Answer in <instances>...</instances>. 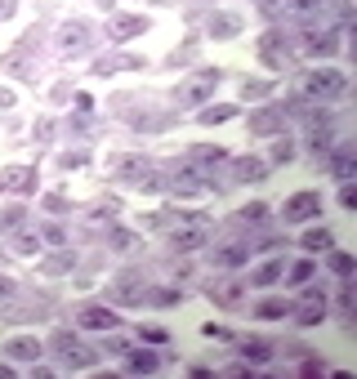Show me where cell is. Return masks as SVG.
Returning a JSON list of instances; mask_svg holds the SVG:
<instances>
[{
  "instance_id": "1",
  "label": "cell",
  "mask_w": 357,
  "mask_h": 379,
  "mask_svg": "<svg viewBox=\"0 0 357 379\" xmlns=\"http://www.w3.org/2000/svg\"><path fill=\"white\" fill-rule=\"evenodd\" d=\"M205 241H210V223H205V214L196 210H183L170 232V245L178 254H192V250H205Z\"/></svg>"
},
{
  "instance_id": "2",
  "label": "cell",
  "mask_w": 357,
  "mask_h": 379,
  "mask_svg": "<svg viewBox=\"0 0 357 379\" xmlns=\"http://www.w3.org/2000/svg\"><path fill=\"white\" fill-rule=\"evenodd\" d=\"M50 348L59 353V362L68 366V371H90V366L99 362V353H94V348L85 344V339H76L72 330H59V335L50 339Z\"/></svg>"
},
{
  "instance_id": "3",
  "label": "cell",
  "mask_w": 357,
  "mask_h": 379,
  "mask_svg": "<svg viewBox=\"0 0 357 379\" xmlns=\"http://www.w3.org/2000/svg\"><path fill=\"white\" fill-rule=\"evenodd\" d=\"M344 90H349V76L335 72V68H317V72H308V76H304V94H308V99L331 103V99H340Z\"/></svg>"
},
{
  "instance_id": "4",
  "label": "cell",
  "mask_w": 357,
  "mask_h": 379,
  "mask_svg": "<svg viewBox=\"0 0 357 379\" xmlns=\"http://www.w3.org/2000/svg\"><path fill=\"white\" fill-rule=\"evenodd\" d=\"M214 85H219V72H192L178 85V103H183V107H196V103H205L214 94Z\"/></svg>"
},
{
  "instance_id": "5",
  "label": "cell",
  "mask_w": 357,
  "mask_h": 379,
  "mask_svg": "<svg viewBox=\"0 0 357 379\" xmlns=\"http://www.w3.org/2000/svg\"><path fill=\"white\" fill-rule=\"evenodd\" d=\"M76 321L85 330H116L121 326V317L108 308V303H85V308H76Z\"/></svg>"
},
{
  "instance_id": "6",
  "label": "cell",
  "mask_w": 357,
  "mask_h": 379,
  "mask_svg": "<svg viewBox=\"0 0 357 379\" xmlns=\"http://www.w3.org/2000/svg\"><path fill=\"white\" fill-rule=\"evenodd\" d=\"M281 214H286V223H304V219H313V214H322V196L317 192H295Z\"/></svg>"
},
{
  "instance_id": "7",
  "label": "cell",
  "mask_w": 357,
  "mask_h": 379,
  "mask_svg": "<svg viewBox=\"0 0 357 379\" xmlns=\"http://www.w3.org/2000/svg\"><path fill=\"white\" fill-rule=\"evenodd\" d=\"M277 130H286V107H259L255 116H250V134L268 139V134H277Z\"/></svg>"
},
{
  "instance_id": "8",
  "label": "cell",
  "mask_w": 357,
  "mask_h": 379,
  "mask_svg": "<svg viewBox=\"0 0 357 379\" xmlns=\"http://www.w3.org/2000/svg\"><path fill=\"white\" fill-rule=\"evenodd\" d=\"M85 50H90V27L85 23H68L59 32V54L72 59V54H85Z\"/></svg>"
},
{
  "instance_id": "9",
  "label": "cell",
  "mask_w": 357,
  "mask_h": 379,
  "mask_svg": "<svg viewBox=\"0 0 357 379\" xmlns=\"http://www.w3.org/2000/svg\"><path fill=\"white\" fill-rule=\"evenodd\" d=\"M322 317H326V295H322V290H308L304 303L295 308V321H299V326H317Z\"/></svg>"
},
{
  "instance_id": "10",
  "label": "cell",
  "mask_w": 357,
  "mask_h": 379,
  "mask_svg": "<svg viewBox=\"0 0 357 379\" xmlns=\"http://www.w3.org/2000/svg\"><path fill=\"white\" fill-rule=\"evenodd\" d=\"M32 178H36L32 165H9L0 174V192H32Z\"/></svg>"
},
{
  "instance_id": "11",
  "label": "cell",
  "mask_w": 357,
  "mask_h": 379,
  "mask_svg": "<svg viewBox=\"0 0 357 379\" xmlns=\"http://www.w3.org/2000/svg\"><path fill=\"white\" fill-rule=\"evenodd\" d=\"M5 357H14V362H36V357H41V339H32V335L9 339V344H5Z\"/></svg>"
},
{
  "instance_id": "12",
  "label": "cell",
  "mask_w": 357,
  "mask_h": 379,
  "mask_svg": "<svg viewBox=\"0 0 357 379\" xmlns=\"http://www.w3.org/2000/svg\"><path fill=\"white\" fill-rule=\"evenodd\" d=\"M170 187H174V192H201V187H205V174H201L196 165H178L174 178H170Z\"/></svg>"
},
{
  "instance_id": "13",
  "label": "cell",
  "mask_w": 357,
  "mask_h": 379,
  "mask_svg": "<svg viewBox=\"0 0 357 379\" xmlns=\"http://www.w3.org/2000/svg\"><path fill=\"white\" fill-rule=\"evenodd\" d=\"M232 174H237V183H259L268 174V165L259 156H241V161H232Z\"/></svg>"
},
{
  "instance_id": "14",
  "label": "cell",
  "mask_w": 357,
  "mask_h": 379,
  "mask_svg": "<svg viewBox=\"0 0 357 379\" xmlns=\"http://www.w3.org/2000/svg\"><path fill=\"white\" fill-rule=\"evenodd\" d=\"M139 286H143L139 277H121L116 286H112V299H116V303H143L147 290H139Z\"/></svg>"
},
{
  "instance_id": "15",
  "label": "cell",
  "mask_w": 357,
  "mask_h": 379,
  "mask_svg": "<svg viewBox=\"0 0 357 379\" xmlns=\"http://www.w3.org/2000/svg\"><path fill=\"white\" fill-rule=\"evenodd\" d=\"M299 50H304V54H322V59H326V54H335V36L331 32H308Z\"/></svg>"
},
{
  "instance_id": "16",
  "label": "cell",
  "mask_w": 357,
  "mask_h": 379,
  "mask_svg": "<svg viewBox=\"0 0 357 379\" xmlns=\"http://www.w3.org/2000/svg\"><path fill=\"white\" fill-rule=\"evenodd\" d=\"M210 259L223 263V268H237V263L250 259V250H246V245H219V250H210Z\"/></svg>"
},
{
  "instance_id": "17",
  "label": "cell",
  "mask_w": 357,
  "mask_h": 379,
  "mask_svg": "<svg viewBox=\"0 0 357 379\" xmlns=\"http://www.w3.org/2000/svg\"><path fill=\"white\" fill-rule=\"evenodd\" d=\"M281 272H286V263H281V259H268V263H259V268L250 272V286H272Z\"/></svg>"
},
{
  "instance_id": "18",
  "label": "cell",
  "mask_w": 357,
  "mask_h": 379,
  "mask_svg": "<svg viewBox=\"0 0 357 379\" xmlns=\"http://www.w3.org/2000/svg\"><path fill=\"white\" fill-rule=\"evenodd\" d=\"M241 357H246L250 366H264V362H272V348L264 339H246V344H241Z\"/></svg>"
},
{
  "instance_id": "19",
  "label": "cell",
  "mask_w": 357,
  "mask_h": 379,
  "mask_svg": "<svg viewBox=\"0 0 357 379\" xmlns=\"http://www.w3.org/2000/svg\"><path fill=\"white\" fill-rule=\"evenodd\" d=\"M156 366H161V357H156V353H134V357L125 362V371H130V375H152Z\"/></svg>"
},
{
  "instance_id": "20",
  "label": "cell",
  "mask_w": 357,
  "mask_h": 379,
  "mask_svg": "<svg viewBox=\"0 0 357 379\" xmlns=\"http://www.w3.org/2000/svg\"><path fill=\"white\" fill-rule=\"evenodd\" d=\"M241 32V18L237 14H214L210 18V36H237Z\"/></svg>"
},
{
  "instance_id": "21",
  "label": "cell",
  "mask_w": 357,
  "mask_h": 379,
  "mask_svg": "<svg viewBox=\"0 0 357 379\" xmlns=\"http://www.w3.org/2000/svg\"><path fill=\"white\" fill-rule=\"evenodd\" d=\"M205 295H210L214 303H223V308H232V303H241V290L232 286V281H219V286H210Z\"/></svg>"
},
{
  "instance_id": "22",
  "label": "cell",
  "mask_w": 357,
  "mask_h": 379,
  "mask_svg": "<svg viewBox=\"0 0 357 379\" xmlns=\"http://www.w3.org/2000/svg\"><path fill=\"white\" fill-rule=\"evenodd\" d=\"M331 170H335V178H344V183H349V178H353V152L349 147H340V152H335V161H331Z\"/></svg>"
},
{
  "instance_id": "23",
  "label": "cell",
  "mask_w": 357,
  "mask_h": 379,
  "mask_svg": "<svg viewBox=\"0 0 357 379\" xmlns=\"http://www.w3.org/2000/svg\"><path fill=\"white\" fill-rule=\"evenodd\" d=\"M331 245H335V236L326 232V227H313V232L304 236V250H331Z\"/></svg>"
},
{
  "instance_id": "24",
  "label": "cell",
  "mask_w": 357,
  "mask_h": 379,
  "mask_svg": "<svg viewBox=\"0 0 357 379\" xmlns=\"http://www.w3.org/2000/svg\"><path fill=\"white\" fill-rule=\"evenodd\" d=\"M41 250V232H18L14 236V254H36Z\"/></svg>"
},
{
  "instance_id": "25",
  "label": "cell",
  "mask_w": 357,
  "mask_h": 379,
  "mask_svg": "<svg viewBox=\"0 0 357 379\" xmlns=\"http://www.w3.org/2000/svg\"><path fill=\"white\" fill-rule=\"evenodd\" d=\"M116 68H130V72H139L143 63H139V59H103V63H99V76H112Z\"/></svg>"
},
{
  "instance_id": "26",
  "label": "cell",
  "mask_w": 357,
  "mask_h": 379,
  "mask_svg": "<svg viewBox=\"0 0 357 379\" xmlns=\"http://www.w3.org/2000/svg\"><path fill=\"white\" fill-rule=\"evenodd\" d=\"M143 18H116V36H121V41H130V36H139V32H143Z\"/></svg>"
},
{
  "instance_id": "27",
  "label": "cell",
  "mask_w": 357,
  "mask_h": 379,
  "mask_svg": "<svg viewBox=\"0 0 357 379\" xmlns=\"http://www.w3.org/2000/svg\"><path fill=\"white\" fill-rule=\"evenodd\" d=\"M255 312H259V317H286V312H290V303H286V299H264Z\"/></svg>"
},
{
  "instance_id": "28",
  "label": "cell",
  "mask_w": 357,
  "mask_h": 379,
  "mask_svg": "<svg viewBox=\"0 0 357 379\" xmlns=\"http://www.w3.org/2000/svg\"><path fill=\"white\" fill-rule=\"evenodd\" d=\"M237 214H241V223H264L268 219V205L255 201V205H246V210H237Z\"/></svg>"
},
{
  "instance_id": "29",
  "label": "cell",
  "mask_w": 357,
  "mask_h": 379,
  "mask_svg": "<svg viewBox=\"0 0 357 379\" xmlns=\"http://www.w3.org/2000/svg\"><path fill=\"white\" fill-rule=\"evenodd\" d=\"M232 112H237V107H205V112H201V125H219V121L232 116Z\"/></svg>"
},
{
  "instance_id": "30",
  "label": "cell",
  "mask_w": 357,
  "mask_h": 379,
  "mask_svg": "<svg viewBox=\"0 0 357 379\" xmlns=\"http://www.w3.org/2000/svg\"><path fill=\"white\" fill-rule=\"evenodd\" d=\"M72 263H76V259H72V250H63V254H54V259H45V272H68Z\"/></svg>"
},
{
  "instance_id": "31",
  "label": "cell",
  "mask_w": 357,
  "mask_h": 379,
  "mask_svg": "<svg viewBox=\"0 0 357 379\" xmlns=\"http://www.w3.org/2000/svg\"><path fill=\"white\" fill-rule=\"evenodd\" d=\"M331 268L340 272V277H349L353 272V254H331Z\"/></svg>"
},
{
  "instance_id": "32",
  "label": "cell",
  "mask_w": 357,
  "mask_h": 379,
  "mask_svg": "<svg viewBox=\"0 0 357 379\" xmlns=\"http://www.w3.org/2000/svg\"><path fill=\"white\" fill-rule=\"evenodd\" d=\"M5 68H9V72H18V76H32V72H27V59H23V50H18V54H9V59H5Z\"/></svg>"
},
{
  "instance_id": "33",
  "label": "cell",
  "mask_w": 357,
  "mask_h": 379,
  "mask_svg": "<svg viewBox=\"0 0 357 379\" xmlns=\"http://www.w3.org/2000/svg\"><path fill=\"white\" fill-rule=\"evenodd\" d=\"M317 9H326V0H295V14H317Z\"/></svg>"
},
{
  "instance_id": "34",
  "label": "cell",
  "mask_w": 357,
  "mask_h": 379,
  "mask_svg": "<svg viewBox=\"0 0 357 379\" xmlns=\"http://www.w3.org/2000/svg\"><path fill=\"white\" fill-rule=\"evenodd\" d=\"M308 277H313V263H295V268H290V281H308Z\"/></svg>"
},
{
  "instance_id": "35",
  "label": "cell",
  "mask_w": 357,
  "mask_h": 379,
  "mask_svg": "<svg viewBox=\"0 0 357 379\" xmlns=\"http://www.w3.org/2000/svg\"><path fill=\"white\" fill-rule=\"evenodd\" d=\"M268 94V81H246V99H264Z\"/></svg>"
},
{
  "instance_id": "36",
  "label": "cell",
  "mask_w": 357,
  "mask_h": 379,
  "mask_svg": "<svg viewBox=\"0 0 357 379\" xmlns=\"http://www.w3.org/2000/svg\"><path fill=\"white\" fill-rule=\"evenodd\" d=\"M290 156H295V147H290V143H286V139H281V143H277V147H272V161H290Z\"/></svg>"
},
{
  "instance_id": "37",
  "label": "cell",
  "mask_w": 357,
  "mask_h": 379,
  "mask_svg": "<svg viewBox=\"0 0 357 379\" xmlns=\"http://www.w3.org/2000/svg\"><path fill=\"white\" fill-rule=\"evenodd\" d=\"M112 245H121V250H134L139 241H134V236H130V232H116V236H112Z\"/></svg>"
},
{
  "instance_id": "38",
  "label": "cell",
  "mask_w": 357,
  "mask_h": 379,
  "mask_svg": "<svg viewBox=\"0 0 357 379\" xmlns=\"http://www.w3.org/2000/svg\"><path fill=\"white\" fill-rule=\"evenodd\" d=\"M196 161H223V152L219 147H201V152H196Z\"/></svg>"
},
{
  "instance_id": "39",
  "label": "cell",
  "mask_w": 357,
  "mask_h": 379,
  "mask_svg": "<svg viewBox=\"0 0 357 379\" xmlns=\"http://www.w3.org/2000/svg\"><path fill=\"white\" fill-rule=\"evenodd\" d=\"M41 236H45V241H54V245H63V227H45Z\"/></svg>"
},
{
  "instance_id": "40",
  "label": "cell",
  "mask_w": 357,
  "mask_h": 379,
  "mask_svg": "<svg viewBox=\"0 0 357 379\" xmlns=\"http://www.w3.org/2000/svg\"><path fill=\"white\" fill-rule=\"evenodd\" d=\"M14 290H18L14 281H9V277H0V299H14Z\"/></svg>"
},
{
  "instance_id": "41",
  "label": "cell",
  "mask_w": 357,
  "mask_h": 379,
  "mask_svg": "<svg viewBox=\"0 0 357 379\" xmlns=\"http://www.w3.org/2000/svg\"><path fill=\"white\" fill-rule=\"evenodd\" d=\"M143 339H152V344H165V330H156V326H147V330H143Z\"/></svg>"
},
{
  "instance_id": "42",
  "label": "cell",
  "mask_w": 357,
  "mask_h": 379,
  "mask_svg": "<svg viewBox=\"0 0 357 379\" xmlns=\"http://www.w3.org/2000/svg\"><path fill=\"white\" fill-rule=\"evenodd\" d=\"M0 107H14V94L9 90H0Z\"/></svg>"
},
{
  "instance_id": "43",
  "label": "cell",
  "mask_w": 357,
  "mask_h": 379,
  "mask_svg": "<svg viewBox=\"0 0 357 379\" xmlns=\"http://www.w3.org/2000/svg\"><path fill=\"white\" fill-rule=\"evenodd\" d=\"M14 14V0H0V18H9Z\"/></svg>"
}]
</instances>
